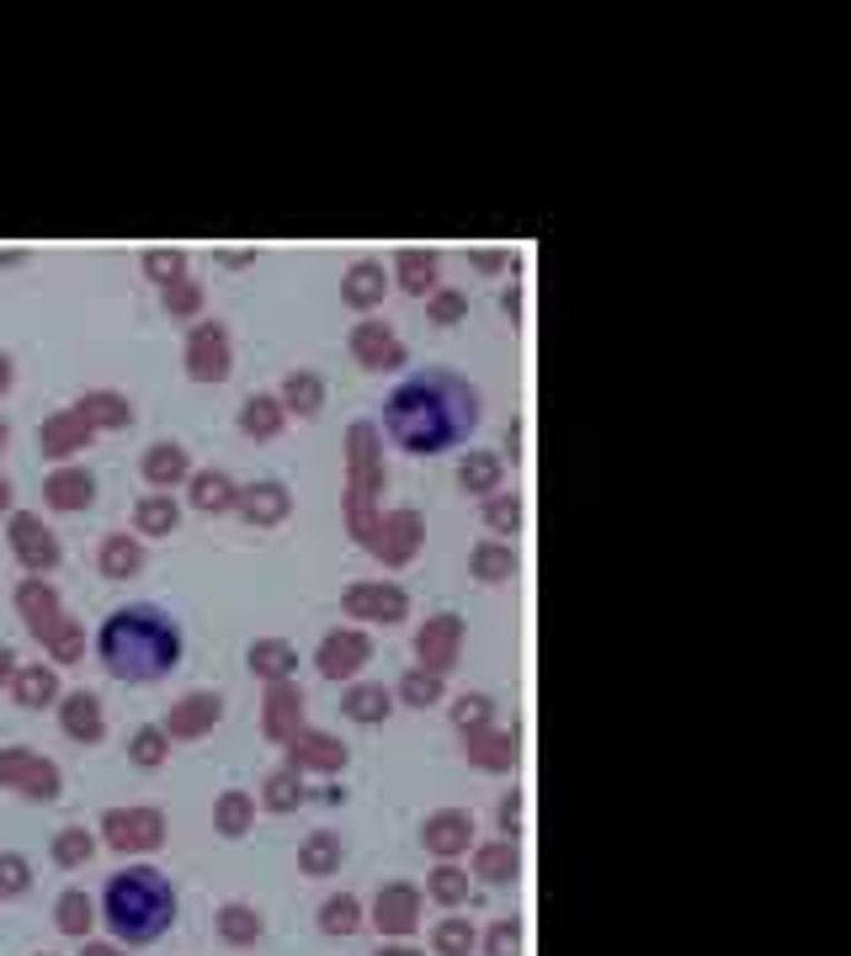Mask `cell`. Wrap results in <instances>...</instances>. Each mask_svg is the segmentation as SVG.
<instances>
[{
	"instance_id": "6da1fadb",
	"label": "cell",
	"mask_w": 851,
	"mask_h": 956,
	"mask_svg": "<svg viewBox=\"0 0 851 956\" xmlns=\"http://www.w3.org/2000/svg\"><path fill=\"white\" fill-rule=\"evenodd\" d=\"M479 426V388L447 367H426L384 399V430L410 457H442Z\"/></svg>"
},
{
	"instance_id": "7a4b0ae2",
	"label": "cell",
	"mask_w": 851,
	"mask_h": 956,
	"mask_svg": "<svg viewBox=\"0 0 851 956\" xmlns=\"http://www.w3.org/2000/svg\"><path fill=\"white\" fill-rule=\"evenodd\" d=\"M97 659L128 686L166 680L181 665V627L160 606H118L97 633Z\"/></svg>"
},
{
	"instance_id": "3957f363",
	"label": "cell",
	"mask_w": 851,
	"mask_h": 956,
	"mask_svg": "<svg viewBox=\"0 0 851 956\" xmlns=\"http://www.w3.org/2000/svg\"><path fill=\"white\" fill-rule=\"evenodd\" d=\"M101 919L118 940L149 946L176 925V887L160 866H128L101 893Z\"/></svg>"
},
{
	"instance_id": "277c9868",
	"label": "cell",
	"mask_w": 851,
	"mask_h": 956,
	"mask_svg": "<svg viewBox=\"0 0 851 956\" xmlns=\"http://www.w3.org/2000/svg\"><path fill=\"white\" fill-rule=\"evenodd\" d=\"M373 925L384 935H410L415 925H420V893H415L410 883L378 887V898H373Z\"/></svg>"
},
{
	"instance_id": "5b68a950",
	"label": "cell",
	"mask_w": 851,
	"mask_h": 956,
	"mask_svg": "<svg viewBox=\"0 0 851 956\" xmlns=\"http://www.w3.org/2000/svg\"><path fill=\"white\" fill-rule=\"evenodd\" d=\"M468 835H474V818L463 808H442L426 818V829H420V839H426V850L442 860H453L458 850H468Z\"/></svg>"
},
{
	"instance_id": "8992f818",
	"label": "cell",
	"mask_w": 851,
	"mask_h": 956,
	"mask_svg": "<svg viewBox=\"0 0 851 956\" xmlns=\"http://www.w3.org/2000/svg\"><path fill=\"white\" fill-rule=\"evenodd\" d=\"M298 723H304V696L293 691L288 680H277V686H271V701H267V739L293 744L298 739Z\"/></svg>"
},
{
	"instance_id": "52a82bcc",
	"label": "cell",
	"mask_w": 851,
	"mask_h": 956,
	"mask_svg": "<svg viewBox=\"0 0 851 956\" xmlns=\"http://www.w3.org/2000/svg\"><path fill=\"white\" fill-rule=\"evenodd\" d=\"M363 665H367V638L363 633H336V638H325V648H319V669H325L330 680L357 675Z\"/></svg>"
},
{
	"instance_id": "ba28073f",
	"label": "cell",
	"mask_w": 851,
	"mask_h": 956,
	"mask_svg": "<svg viewBox=\"0 0 851 956\" xmlns=\"http://www.w3.org/2000/svg\"><path fill=\"white\" fill-rule=\"evenodd\" d=\"M346 765V744L330 734H298L293 739V770H340Z\"/></svg>"
},
{
	"instance_id": "9c48e42d",
	"label": "cell",
	"mask_w": 851,
	"mask_h": 956,
	"mask_svg": "<svg viewBox=\"0 0 851 956\" xmlns=\"http://www.w3.org/2000/svg\"><path fill=\"white\" fill-rule=\"evenodd\" d=\"M298 866H304L309 877H330V872H340V839L330 835V829L309 835L304 839V850H298Z\"/></svg>"
},
{
	"instance_id": "30bf717a",
	"label": "cell",
	"mask_w": 851,
	"mask_h": 956,
	"mask_svg": "<svg viewBox=\"0 0 851 956\" xmlns=\"http://www.w3.org/2000/svg\"><path fill=\"white\" fill-rule=\"evenodd\" d=\"M319 930L325 935H357L363 930V904H357L352 893L325 898V904H319Z\"/></svg>"
},
{
	"instance_id": "8fae6325",
	"label": "cell",
	"mask_w": 851,
	"mask_h": 956,
	"mask_svg": "<svg viewBox=\"0 0 851 956\" xmlns=\"http://www.w3.org/2000/svg\"><path fill=\"white\" fill-rule=\"evenodd\" d=\"M468 760L485 765V770H511L516 739H511V734H468Z\"/></svg>"
},
{
	"instance_id": "7c38bea8",
	"label": "cell",
	"mask_w": 851,
	"mask_h": 956,
	"mask_svg": "<svg viewBox=\"0 0 851 956\" xmlns=\"http://www.w3.org/2000/svg\"><path fill=\"white\" fill-rule=\"evenodd\" d=\"M516 850H511V839H501V845H485L479 856H474V872H479V883H489V887H506L511 877H516Z\"/></svg>"
},
{
	"instance_id": "4fadbf2b",
	"label": "cell",
	"mask_w": 851,
	"mask_h": 956,
	"mask_svg": "<svg viewBox=\"0 0 851 956\" xmlns=\"http://www.w3.org/2000/svg\"><path fill=\"white\" fill-rule=\"evenodd\" d=\"M219 930H224V940H235V946H250V940H261L267 919H261V908L229 904V908L219 914Z\"/></svg>"
},
{
	"instance_id": "5bb4252c",
	"label": "cell",
	"mask_w": 851,
	"mask_h": 956,
	"mask_svg": "<svg viewBox=\"0 0 851 956\" xmlns=\"http://www.w3.org/2000/svg\"><path fill=\"white\" fill-rule=\"evenodd\" d=\"M453 644H458V621H453V617L420 633V659L432 665V675H442V669L453 665Z\"/></svg>"
},
{
	"instance_id": "9a60e30c",
	"label": "cell",
	"mask_w": 851,
	"mask_h": 956,
	"mask_svg": "<svg viewBox=\"0 0 851 956\" xmlns=\"http://www.w3.org/2000/svg\"><path fill=\"white\" fill-rule=\"evenodd\" d=\"M389 691H384V686H357V691L346 696V701H340V713L352 717V723H384V717H389Z\"/></svg>"
},
{
	"instance_id": "2e32d148",
	"label": "cell",
	"mask_w": 851,
	"mask_h": 956,
	"mask_svg": "<svg viewBox=\"0 0 851 956\" xmlns=\"http://www.w3.org/2000/svg\"><path fill=\"white\" fill-rule=\"evenodd\" d=\"M474 940H479V935H474V925H468L463 914H453V919H442L437 930H432V952H437V956H468V952H474Z\"/></svg>"
},
{
	"instance_id": "e0dca14e",
	"label": "cell",
	"mask_w": 851,
	"mask_h": 956,
	"mask_svg": "<svg viewBox=\"0 0 851 956\" xmlns=\"http://www.w3.org/2000/svg\"><path fill=\"white\" fill-rule=\"evenodd\" d=\"M426 893H432L442 908H458L463 898H468V872H458L453 860H442L437 872L426 877Z\"/></svg>"
},
{
	"instance_id": "ac0fdd59",
	"label": "cell",
	"mask_w": 851,
	"mask_h": 956,
	"mask_svg": "<svg viewBox=\"0 0 851 956\" xmlns=\"http://www.w3.org/2000/svg\"><path fill=\"white\" fill-rule=\"evenodd\" d=\"M107 824H112V839H118V845H155V839H160V818H155V813H133V818L112 813Z\"/></svg>"
},
{
	"instance_id": "d6986e66",
	"label": "cell",
	"mask_w": 851,
	"mask_h": 956,
	"mask_svg": "<svg viewBox=\"0 0 851 956\" xmlns=\"http://www.w3.org/2000/svg\"><path fill=\"white\" fill-rule=\"evenodd\" d=\"M261 803H267L271 813H293V808H298V803H304L298 770H277V776H267V791H261Z\"/></svg>"
},
{
	"instance_id": "ffe728a7",
	"label": "cell",
	"mask_w": 851,
	"mask_h": 956,
	"mask_svg": "<svg viewBox=\"0 0 851 956\" xmlns=\"http://www.w3.org/2000/svg\"><path fill=\"white\" fill-rule=\"evenodd\" d=\"M250 818H256V803H250L245 791H229V797L219 803V835L240 839L245 829H250Z\"/></svg>"
},
{
	"instance_id": "44dd1931",
	"label": "cell",
	"mask_w": 851,
	"mask_h": 956,
	"mask_svg": "<svg viewBox=\"0 0 851 956\" xmlns=\"http://www.w3.org/2000/svg\"><path fill=\"white\" fill-rule=\"evenodd\" d=\"M250 665L261 669V675H271V680H288L293 648L288 644H256V648H250Z\"/></svg>"
},
{
	"instance_id": "7402d4cb",
	"label": "cell",
	"mask_w": 851,
	"mask_h": 956,
	"mask_svg": "<svg viewBox=\"0 0 851 956\" xmlns=\"http://www.w3.org/2000/svg\"><path fill=\"white\" fill-rule=\"evenodd\" d=\"M357 351H363V367H394V357H399V346H394L389 335H378L373 325H367L363 335H357Z\"/></svg>"
},
{
	"instance_id": "603a6c76",
	"label": "cell",
	"mask_w": 851,
	"mask_h": 956,
	"mask_svg": "<svg viewBox=\"0 0 851 956\" xmlns=\"http://www.w3.org/2000/svg\"><path fill=\"white\" fill-rule=\"evenodd\" d=\"M485 956H522V925H516V919H501V925H489Z\"/></svg>"
},
{
	"instance_id": "cb8c5ba5",
	"label": "cell",
	"mask_w": 851,
	"mask_h": 956,
	"mask_svg": "<svg viewBox=\"0 0 851 956\" xmlns=\"http://www.w3.org/2000/svg\"><path fill=\"white\" fill-rule=\"evenodd\" d=\"M399 696H405L410 707H432V701H437V696H442V675H432V669L420 675V669H415L410 680L399 686Z\"/></svg>"
},
{
	"instance_id": "d4e9b609",
	"label": "cell",
	"mask_w": 851,
	"mask_h": 956,
	"mask_svg": "<svg viewBox=\"0 0 851 956\" xmlns=\"http://www.w3.org/2000/svg\"><path fill=\"white\" fill-rule=\"evenodd\" d=\"M256 521H277L283 510H288V495H283V484H261V495H250V505H245Z\"/></svg>"
},
{
	"instance_id": "484cf974",
	"label": "cell",
	"mask_w": 851,
	"mask_h": 956,
	"mask_svg": "<svg viewBox=\"0 0 851 956\" xmlns=\"http://www.w3.org/2000/svg\"><path fill=\"white\" fill-rule=\"evenodd\" d=\"M399 271H405V287H410V292H426V287H432V271H437V256H415V250H405V256H399Z\"/></svg>"
},
{
	"instance_id": "4316f807",
	"label": "cell",
	"mask_w": 851,
	"mask_h": 956,
	"mask_svg": "<svg viewBox=\"0 0 851 956\" xmlns=\"http://www.w3.org/2000/svg\"><path fill=\"white\" fill-rule=\"evenodd\" d=\"M458 478H463V489H495V478H501V462H495V457H468Z\"/></svg>"
},
{
	"instance_id": "83f0119b",
	"label": "cell",
	"mask_w": 851,
	"mask_h": 956,
	"mask_svg": "<svg viewBox=\"0 0 851 956\" xmlns=\"http://www.w3.org/2000/svg\"><path fill=\"white\" fill-rule=\"evenodd\" d=\"M378 287H384L378 266H357V271H352V282H346V298H352V303H373V298H378Z\"/></svg>"
},
{
	"instance_id": "f1b7e54d",
	"label": "cell",
	"mask_w": 851,
	"mask_h": 956,
	"mask_svg": "<svg viewBox=\"0 0 851 956\" xmlns=\"http://www.w3.org/2000/svg\"><path fill=\"white\" fill-rule=\"evenodd\" d=\"M453 717H458V728H463V734H485V723H489V701H485V696H463V701H458V713H453Z\"/></svg>"
},
{
	"instance_id": "f546056e",
	"label": "cell",
	"mask_w": 851,
	"mask_h": 956,
	"mask_svg": "<svg viewBox=\"0 0 851 956\" xmlns=\"http://www.w3.org/2000/svg\"><path fill=\"white\" fill-rule=\"evenodd\" d=\"M474 569H479V579H506V574H511V552L479 548V552H474Z\"/></svg>"
},
{
	"instance_id": "4dcf8cb0",
	"label": "cell",
	"mask_w": 851,
	"mask_h": 956,
	"mask_svg": "<svg viewBox=\"0 0 851 956\" xmlns=\"http://www.w3.org/2000/svg\"><path fill=\"white\" fill-rule=\"evenodd\" d=\"M277 399H250V409H245V430H261V436H267V430H277Z\"/></svg>"
},
{
	"instance_id": "1f68e13d",
	"label": "cell",
	"mask_w": 851,
	"mask_h": 956,
	"mask_svg": "<svg viewBox=\"0 0 851 956\" xmlns=\"http://www.w3.org/2000/svg\"><path fill=\"white\" fill-rule=\"evenodd\" d=\"M288 394H293V399H304V405H298L304 415H315V409H319V405H315V399H319V382H315V378H293V382H288Z\"/></svg>"
},
{
	"instance_id": "d6a6232c",
	"label": "cell",
	"mask_w": 851,
	"mask_h": 956,
	"mask_svg": "<svg viewBox=\"0 0 851 956\" xmlns=\"http://www.w3.org/2000/svg\"><path fill=\"white\" fill-rule=\"evenodd\" d=\"M202 505H229V478H202V495H197Z\"/></svg>"
},
{
	"instance_id": "836d02e7",
	"label": "cell",
	"mask_w": 851,
	"mask_h": 956,
	"mask_svg": "<svg viewBox=\"0 0 851 956\" xmlns=\"http://www.w3.org/2000/svg\"><path fill=\"white\" fill-rule=\"evenodd\" d=\"M65 925H70V930H86V925H91V904H86V898H65Z\"/></svg>"
},
{
	"instance_id": "e575fe53",
	"label": "cell",
	"mask_w": 851,
	"mask_h": 956,
	"mask_svg": "<svg viewBox=\"0 0 851 956\" xmlns=\"http://www.w3.org/2000/svg\"><path fill=\"white\" fill-rule=\"evenodd\" d=\"M516 824H522V797H506V803H501V829L516 835Z\"/></svg>"
},
{
	"instance_id": "d590c367",
	"label": "cell",
	"mask_w": 851,
	"mask_h": 956,
	"mask_svg": "<svg viewBox=\"0 0 851 956\" xmlns=\"http://www.w3.org/2000/svg\"><path fill=\"white\" fill-rule=\"evenodd\" d=\"M139 760L145 765L160 760V734H139Z\"/></svg>"
},
{
	"instance_id": "8d00e7d4",
	"label": "cell",
	"mask_w": 851,
	"mask_h": 956,
	"mask_svg": "<svg viewBox=\"0 0 851 956\" xmlns=\"http://www.w3.org/2000/svg\"><path fill=\"white\" fill-rule=\"evenodd\" d=\"M489 521H495V526L516 521V505H506V500H501V505H495V510H489Z\"/></svg>"
},
{
	"instance_id": "74e56055",
	"label": "cell",
	"mask_w": 851,
	"mask_h": 956,
	"mask_svg": "<svg viewBox=\"0 0 851 956\" xmlns=\"http://www.w3.org/2000/svg\"><path fill=\"white\" fill-rule=\"evenodd\" d=\"M463 309V298H442L437 303V313H442V325H453V313Z\"/></svg>"
},
{
	"instance_id": "f35d334b",
	"label": "cell",
	"mask_w": 851,
	"mask_h": 956,
	"mask_svg": "<svg viewBox=\"0 0 851 956\" xmlns=\"http://www.w3.org/2000/svg\"><path fill=\"white\" fill-rule=\"evenodd\" d=\"M378 956H420V952H410V946H389V952H378Z\"/></svg>"
},
{
	"instance_id": "ab89813d",
	"label": "cell",
	"mask_w": 851,
	"mask_h": 956,
	"mask_svg": "<svg viewBox=\"0 0 851 956\" xmlns=\"http://www.w3.org/2000/svg\"><path fill=\"white\" fill-rule=\"evenodd\" d=\"M91 956H112V952H91Z\"/></svg>"
}]
</instances>
